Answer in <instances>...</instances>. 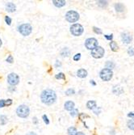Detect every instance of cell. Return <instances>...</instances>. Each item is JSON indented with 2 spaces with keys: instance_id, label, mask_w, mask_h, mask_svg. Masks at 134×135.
Listing matches in <instances>:
<instances>
[{
  "instance_id": "12",
  "label": "cell",
  "mask_w": 134,
  "mask_h": 135,
  "mask_svg": "<svg viewBox=\"0 0 134 135\" xmlns=\"http://www.w3.org/2000/svg\"><path fill=\"white\" fill-rule=\"evenodd\" d=\"M6 10L8 12H14L16 10V6L12 3H7L6 4Z\"/></svg>"
},
{
  "instance_id": "5",
  "label": "cell",
  "mask_w": 134,
  "mask_h": 135,
  "mask_svg": "<svg viewBox=\"0 0 134 135\" xmlns=\"http://www.w3.org/2000/svg\"><path fill=\"white\" fill-rule=\"evenodd\" d=\"M65 20L69 23H75L79 20V14L75 11H69L65 14Z\"/></svg>"
},
{
  "instance_id": "39",
  "label": "cell",
  "mask_w": 134,
  "mask_h": 135,
  "mask_svg": "<svg viewBox=\"0 0 134 135\" xmlns=\"http://www.w3.org/2000/svg\"><path fill=\"white\" fill-rule=\"evenodd\" d=\"M27 135H37V134L34 132H29L28 133H27Z\"/></svg>"
},
{
  "instance_id": "32",
  "label": "cell",
  "mask_w": 134,
  "mask_h": 135,
  "mask_svg": "<svg viewBox=\"0 0 134 135\" xmlns=\"http://www.w3.org/2000/svg\"><path fill=\"white\" fill-rule=\"evenodd\" d=\"M5 21L8 25H11V19L9 16H5Z\"/></svg>"
},
{
  "instance_id": "33",
  "label": "cell",
  "mask_w": 134,
  "mask_h": 135,
  "mask_svg": "<svg viewBox=\"0 0 134 135\" xmlns=\"http://www.w3.org/2000/svg\"><path fill=\"white\" fill-rule=\"evenodd\" d=\"M80 58H81V54H75V55L74 56V58H73V59H74V61H78V60H80Z\"/></svg>"
},
{
  "instance_id": "14",
  "label": "cell",
  "mask_w": 134,
  "mask_h": 135,
  "mask_svg": "<svg viewBox=\"0 0 134 135\" xmlns=\"http://www.w3.org/2000/svg\"><path fill=\"white\" fill-rule=\"evenodd\" d=\"M77 75L81 79H83V78H86L87 76V71L84 69H79L77 71Z\"/></svg>"
},
{
  "instance_id": "8",
  "label": "cell",
  "mask_w": 134,
  "mask_h": 135,
  "mask_svg": "<svg viewBox=\"0 0 134 135\" xmlns=\"http://www.w3.org/2000/svg\"><path fill=\"white\" fill-rule=\"evenodd\" d=\"M20 82V78L18 75L15 73H11L10 75L7 76V82L11 86H15L19 83Z\"/></svg>"
},
{
  "instance_id": "19",
  "label": "cell",
  "mask_w": 134,
  "mask_h": 135,
  "mask_svg": "<svg viewBox=\"0 0 134 135\" xmlns=\"http://www.w3.org/2000/svg\"><path fill=\"white\" fill-rule=\"evenodd\" d=\"M110 47H111V50L114 51V52H116L118 50V45H117V44L115 41L110 42Z\"/></svg>"
},
{
  "instance_id": "35",
  "label": "cell",
  "mask_w": 134,
  "mask_h": 135,
  "mask_svg": "<svg viewBox=\"0 0 134 135\" xmlns=\"http://www.w3.org/2000/svg\"><path fill=\"white\" fill-rule=\"evenodd\" d=\"M104 37L107 39V40H109V41H111V40H112V35H104Z\"/></svg>"
},
{
  "instance_id": "3",
  "label": "cell",
  "mask_w": 134,
  "mask_h": 135,
  "mask_svg": "<svg viewBox=\"0 0 134 135\" xmlns=\"http://www.w3.org/2000/svg\"><path fill=\"white\" fill-rule=\"evenodd\" d=\"M18 31L20 32V33L24 37L29 36L32 33V27L29 24H23L20 26H19L18 28Z\"/></svg>"
},
{
  "instance_id": "37",
  "label": "cell",
  "mask_w": 134,
  "mask_h": 135,
  "mask_svg": "<svg viewBox=\"0 0 134 135\" xmlns=\"http://www.w3.org/2000/svg\"><path fill=\"white\" fill-rule=\"evenodd\" d=\"M32 122H33V124H35V125H37V124L38 123V119H37V117H36V116L33 117V118H32Z\"/></svg>"
},
{
  "instance_id": "26",
  "label": "cell",
  "mask_w": 134,
  "mask_h": 135,
  "mask_svg": "<svg viewBox=\"0 0 134 135\" xmlns=\"http://www.w3.org/2000/svg\"><path fill=\"white\" fill-rule=\"evenodd\" d=\"M74 94H75V91L72 88H69L68 90L65 91V95H74Z\"/></svg>"
},
{
  "instance_id": "17",
  "label": "cell",
  "mask_w": 134,
  "mask_h": 135,
  "mask_svg": "<svg viewBox=\"0 0 134 135\" xmlns=\"http://www.w3.org/2000/svg\"><path fill=\"white\" fill-rule=\"evenodd\" d=\"M8 121L7 117L5 115H1L0 116V125H5Z\"/></svg>"
},
{
  "instance_id": "40",
  "label": "cell",
  "mask_w": 134,
  "mask_h": 135,
  "mask_svg": "<svg viewBox=\"0 0 134 135\" xmlns=\"http://www.w3.org/2000/svg\"><path fill=\"white\" fill-rule=\"evenodd\" d=\"M75 135H85V134L82 132H77V133H76Z\"/></svg>"
},
{
  "instance_id": "24",
  "label": "cell",
  "mask_w": 134,
  "mask_h": 135,
  "mask_svg": "<svg viewBox=\"0 0 134 135\" xmlns=\"http://www.w3.org/2000/svg\"><path fill=\"white\" fill-rule=\"evenodd\" d=\"M128 128L132 129V130H134V120H130V121H128Z\"/></svg>"
},
{
  "instance_id": "29",
  "label": "cell",
  "mask_w": 134,
  "mask_h": 135,
  "mask_svg": "<svg viewBox=\"0 0 134 135\" xmlns=\"http://www.w3.org/2000/svg\"><path fill=\"white\" fill-rule=\"evenodd\" d=\"M12 104V99H8L5 100V106H10Z\"/></svg>"
},
{
  "instance_id": "4",
  "label": "cell",
  "mask_w": 134,
  "mask_h": 135,
  "mask_svg": "<svg viewBox=\"0 0 134 135\" xmlns=\"http://www.w3.org/2000/svg\"><path fill=\"white\" fill-rule=\"evenodd\" d=\"M83 31H84L83 27L79 24H74L73 25H71V27H70V32L74 37L81 36Z\"/></svg>"
},
{
  "instance_id": "18",
  "label": "cell",
  "mask_w": 134,
  "mask_h": 135,
  "mask_svg": "<svg viewBox=\"0 0 134 135\" xmlns=\"http://www.w3.org/2000/svg\"><path fill=\"white\" fill-rule=\"evenodd\" d=\"M115 11H118V12H121L124 11V7L122 3H116L115 5Z\"/></svg>"
},
{
  "instance_id": "42",
  "label": "cell",
  "mask_w": 134,
  "mask_h": 135,
  "mask_svg": "<svg viewBox=\"0 0 134 135\" xmlns=\"http://www.w3.org/2000/svg\"><path fill=\"white\" fill-rule=\"evenodd\" d=\"M1 45H2V40L0 39V47H1Z\"/></svg>"
},
{
  "instance_id": "13",
  "label": "cell",
  "mask_w": 134,
  "mask_h": 135,
  "mask_svg": "<svg viewBox=\"0 0 134 135\" xmlns=\"http://www.w3.org/2000/svg\"><path fill=\"white\" fill-rule=\"evenodd\" d=\"M53 3L57 7H62L66 4V2L64 0H53Z\"/></svg>"
},
{
  "instance_id": "31",
  "label": "cell",
  "mask_w": 134,
  "mask_h": 135,
  "mask_svg": "<svg viewBox=\"0 0 134 135\" xmlns=\"http://www.w3.org/2000/svg\"><path fill=\"white\" fill-rule=\"evenodd\" d=\"M13 57H12V55H9L8 57H7V62H8V63H12L13 62Z\"/></svg>"
},
{
  "instance_id": "25",
  "label": "cell",
  "mask_w": 134,
  "mask_h": 135,
  "mask_svg": "<svg viewBox=\"0 0 134 135\" xmlns=\"http://www.w3.org/2000/svg\"><path fill=\"white\" fill-rule=\"evenodd\" d=\"M114 66H115V64L113 62H108L106 63V68L107 69L111 70V69L114 68Z\"/></svg>"
},
{
  "instance_id": "15",
  "label": "cell",
  "mask_w": 134,
  "mask_h": 135,
  "mask_svg": "<svg viewBox=\"0 0 134 135\" xmlns=\"http://www.w3.org/2000/svg\"><path fill=\"white\" fill-rule=\"evenodd\" d=\"M87 107L89 109H95L96 108V102L95 100H90L87 103Z\"/></svg>"
},
{
  "instance_id": "9",
  "label": "cell",
  "mask_w": 134,
  "mask_h": 135,
  "mask_svg": "<svg viewBox=\"0 0 134 135\" xmlns=\"http://www.w3.org/2000/svg\"><path fill=\"white\" fill-rule=\"evenodd\" d=\"M91 55L95 58H101L104 55V48L100 46H97L95 49L91 50Z\"/></svg>"
},
{
  "instance_id": "21",
  "label": "cell",
  "mask_w": 134,
  "mask_h": 135,
  "mask_svg": "<svg viewBox=\"0 0 134 135\" xmlns=\"http://www.w3.org/2000/svg\"><path fill=\"white\" fill-rule=\"evenodd\" d=\"M68 134L69 135H75L76 133H77V129H76V128L75 127H70L69 129H68Z\"/></svg>"
},
{
  "instance_id": "10",
  "label": "cell",
  "mask_w": 134,
  "mask_h": 135,
  "mask_svg": "<svg viewBox=\"0 0 134 135\" xmlns=\"http://www.w3.org/2000/svg\"><path fill=\"white\" fill-rule=\"evenodd\" d=\"M121 40L124 44H129L132 41V37L128 33H122L121 34Z\"/></svg>"
},
{
  "instance_id": "36",
  "label": "cell",
  "mask_w": 134,
  "mask_h": 135,
  "mask_svg": "<svg viewBox=\"0 0 134 135\" xmlns=\"http://www.w3.org/2000/svg\"><path fill=\"white\" fill-rule=\"evenodd\" d=\"M5 107V99H1L0 100V108Z\"/></svg>"
},
{
  "instance_id": "41",
  "label": "cell",
  "mask_w": 134,
  "mask_h": 135,
  "mask_svg": "<svg viewBox=\"0 0 134 135\" xmlns=\"http://www.w3.org/2000/svg\"><path fill=\"white\" fill-rule=\"evenodd\" d=\"M91 83L93 86H95V85H96V83H95V82H94V80H91Z\"/></svg>"
},
{
  "instance_id": "11",
  "label": "cell",
  "mask_w": 134,
  "mask_h": 135,
  "mask_svg": "<svg viewBox=\"0 0 134 135\" xmlns=\"http://www.w3.org/2000/svg\"><path fill=\"white\" fill-rule=\"evenodd\" d=\"M74 106L75 104L73 101H66L64 104V107H65V109L67 110V111H72L74 109Z\"/></svg>"
},
{
  "instance_id": "1",
  "label": "cell",
  "mask_w": 134,
  "mask_h": 135,
  "mask_svg": "<svg viewBox=\"0 0 134 135\" xmlns=\"http://www.w3.org/2000/svg\"><path fill=\"white\" fill-rule=\"evenodd\" d=\"M41 99L42 103L46 104V105H51V104H54L57 100L56 92L51 89L44 90L41 95Z\"/></svg>"
},
{
  "instance_id": "38",
  "label": "cell",
  "mask_w": 134,
  "mask_h": 135,
  "mask_svg": "<svg viewBox=\"0 0 134 135\" xmlns=\"http://www.w3.org/2000/svg\"><path fill=\"white\" fill-rule=\"evenodd\" d=\"M128 117H132V118H134V112H130L128 114Z\"/></svg>"
},
{
  "instance_id": "7",
  "label": "cell",
  "mask_w": 134,
  "mask_h": 135,
  "mask_svg": "<svg viewBox=\"0 0 134 135\" xmlns=\"http://www.w3.org/2000/svg\"><path fill=\"white\" fill-rule=\"evenodd\" d=\"M85 46L89 50H93L98 46V41L95 38H88L85 41Z\"/></svg>"
},
{
  "instance_id": "6",
  "label": "cell",
  "mask_w": 134,
  "mask_h": 135,
  "mask_svg": "<svg viewBox=\"0 0 134 135\" xmlns=\"http://www.w3.org/2000/svg\"><path fill=\"white\" fill-rule=\"evenodd\" d=\"M99 76L102 80L104 81H109L111 79V78L113 76V72L111 70L104 68L99 73Z\"/></svg>"
},
{
  "instance_id": "22",
  "label": "cell",
  "mask_w": 134,
  "mask_h": 135,
  "mask_svg": "<svg viewBox=\"0 0 134 135\" xmlns=\"http://www.w3.org/2000/svg\"><path fill=\"white\" fill-rule=\"evenodd\" d=\"M55 78L57 79H64V80H65V75H64V73L57 74V75H56Z\"/></svg>"
},
{
  "instance_id": "23",
  "label": "cell",
  "mask_w": 134,
  "mask_h": 135,
  "mask_svg": "<svg viewBox=\"0 0 134 135\" xmlns=\"http://www.w3.org/2000/svg\"><path fill=\"white\" fill-rule=\"evenodd\" d=\"M97 4H98V6H99L101 7H104L108 5V2L107 1H98Z\"/></svg>"
},
{
  "instance_id": "30",
  "label": "cell",
  "mask_w": 134,
  "mask_h": 135,
  "mask_svg": "<svg viewBox=\"0 0 134 135\" xmlns=\"http://www.w3.org/2000/svg\"><path fill=\"white\" fill-rule=\"evenodd\" d=\"M43 120H44V122L45 123L46 125H48L49 124V121H48V116L46 115H43Z\"/></svg>"
},
{
  "instance_id": "34",
  "label": "cell",
  "mask_w": 134,
  "mask_h": 135,
  "mask_svg": "<svg viewBox=\"0 0 134 135\" xmlns=\"http://www.w3.org/2000/svg\"><path fill=\"white\" fill-rule=\"evenodd\" d=\"M128 54L130 56H133L134 55V49L133 48H129L128 50Z\"/></svg>"
},
{
  "instance_id": "2",
  "label": "cell",
  "mask_w": 134,
  "mask_h": 135,
  "mask_svg": "<svg viewBox=\"0 0 134 135\" xmlns=\"http://www.w3.org/2000/svg\"><path fill=\"white\" fill-rule=\"evenodd\" d=\"M16 113L18 116L21 117V118H26L30 114V109L29 108L25 105V104H21L16 109Z\"/></svg>"
},
{
  "instance_id": "28",
  "label": "cell",
  "mask_w": 134,
  "mask_h": 135,
  "mask_svg": "<svg viewBox=\"0 0 134 135\" xmlns=\"http://www.w3.org/2000/svg\"><path fill=\"white\" fill-rule=\"evenodd\" d=\"M78 110L77 109V108H75V109H74V110L71 111L70 115L72 116H75L78 115Z\"/></svg>"
},
{
  "instance_id": "27",
  "label": "cell",
  "mask_w": 134,
  "mask_h": 135,
  "mask_svg": "<svg viewBox=\"0 0 134 135\" xmlns=\"http://www.w3.org/2000/svg\"><path fill=\"white\" fill-rule=\"evenodd\" d=\"M94 32H95L96 34H102V30L99 28H96V27H94L93 28Z\"/></svg>"
},
{
  "instance_id": "20",
  "label": "cell",
  "mask_w": 134,
  "mask_h": 135,
  "mask_svg": "<svg viewBox=\"0 0 134 135\" xmlns=\"http://www.w3.org/2000/svg\"><path fill=\"white\" fill-rule=\"evenodd\" d=\"M70 52L67 48H64V49L61 51V55L62 57H68L70 55Z\"/></svg>"
},
{
  "instance_id": "16",
  "label": "cell",
  "mask_w": 134,
  "mask_h": 135,
  "mask_svg": "<svg viewBox=\"0 0 134 135\" xmlns=\"http://www.w3.org/2000/svg\"><path fill=\"white\" fill-rule=\"evenodd\" d=\"M112 91H113V93L115 94V95H120L121 93H123L124 91H123L122 88H120V87H119V86H115L114 88H113Z\"/></svg>"
}]
</instances>
